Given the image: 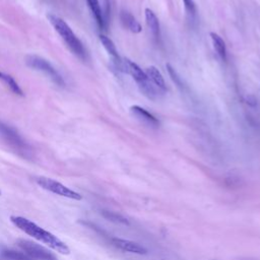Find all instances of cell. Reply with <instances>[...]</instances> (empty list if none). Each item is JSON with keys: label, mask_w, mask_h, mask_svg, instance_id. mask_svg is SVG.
I'll return each mask as SVG.
<instances>
[{"label": "cell", "mask_w": 260, "mask_h": 260, "mask_svg": "<svg viewBox=\"0 0 260 260\" xmlns=\"http://www.w3.org/2000/svg\"><path fill=\"white\" fill-rule=\"evenodd\" d=\"M10 220L17 229L22 231L24 234L47 245L49 248L53 249L54 251L63 255H68L70 253L69 247L64 242H62L59 238H57V236L53 235L49 231H46L45 229L41 228L37 223L32 222L31 220L25 217L16 216V215H11Z\"/></svg>", "instance_id": "cell-1"}, {"label": "cell", "mask_w": 260, "mask_h": 260, "mask_svg": "<svg viewBox=\"0 0 260 260\" xmlns=\"http://www.w3.org/2000/svg\"><path fill=\"white\" fill-rule=\"evenodd\" d=\"M48 18L56 31L60 35L62 40L66 43L67 47L70 49V51L76 55L78 58L85 60L86 59V51L80 40L76 37V35L73 32V30L70 28V26L60 17L50 14L48 15Z\"/></svg>", "instance_id": "cell-2"}, {"label": "cell", "mask_w": 260, "mask_h": 260, "mask_svg": "<svg viewBox=\"0 0 260 260\" xmlns=\"http://www.w3.org/2000/svg\"><path fill=\"white\" fill-rule=\"evenodd\" d=\"M36 182L43 189H45L49 192H52L56 195L70 198L73 200H80L82 198L81 195L79 193H77L76 191H73L72 189L66 187L65 185H63L60 182L55 181L53 179H50L47 177H39L36 179Z\"/></svg>", "instance_id": "cell-3"}, {"label": "cell", "mask_w": 260, "mask_h": 260, "mask_svg": "<svg viewBox=\"0 0 260 260\" xmlns=\"http://www.w3.org/2000/svg\"><path fill=\"white\" fill-rule=\"evenodd\" d=\"M26 64L36 70L46 73L57 85H60V86L64 85V80H63L62 76L52 66V64L50 62H48L46 59L39 57V56L30 55V56L26 57Z\"/></svg>", "instance_id": "cell-4"}, {"label": "cell", "mask_w": 260, "mask_h": 260, "mask_svg": "<svg viewBox=\"0 0 260 260\" xmlns=\"http://www.w3.org/2000/svg\"><path fill=\"white\" fill-rule=\"evenodd\" d=\"M18 247L32 260H57L56 257L46 248L27 240H19Z\"/></svg>", "instance_id": "cell-5"}, {"label": "cell", "mask_w": 260, "mask_h": 260, "mask_svg": "<svg viewBox=\"0 0 260 260\" xmlns=\"http://www.w3.org/2000/svg\"><path fill=\"white\" fill-rule=\"evenodd\" d=\"M112 244L117 249L124 252L138 254V255H144L147 253V249L144 246L131 240L121 239V238H112Z\"/></svg>", "instance_id": "cell-6"}, {"label": "cell", "mask_w": 260, "mask_h": 260, "mask_svg": "<svg viewBox=\"0 0 260 260\" xmlns=\"http://www.w3.org/2000/svg\"><path fill=\"white\" fill-rule=\"evenodd\" d=\"M122 71L130 74L138 85L143 83L147 79L145 72L136 63L132 62L129 59H124L122 61Z\"/></svg>", "instance_id": "cell-7"}, {"label": "cell", "mask_w": 260, "mask_h": 260, "mask_svg": "<svg viewBox=\"0 0 260 260\" xmlns=\"http://www.w3.org/2000/svg\"><path fill=\"white\" fill-rule=\"evenodd\" d=\"M130 112L137 120L149 127H157L159 125L158 120L153 115L139 106H132L130 108Z\"/></svg>", "instance_id": "cell-8"}, {"label": "cell", "mask_w": 260, "mask_h": 260, "mask_svg": "<svg viewBox=\"0 0 260 260\" xmlns=\"http://www.w3.org/2000/svg\"><path fill=\"white\" fill-rule=\"evenodd\" d=\"M100 41L102 43V45L104 46V48L106 49V51L110 54V56L113 59V62L115 64V67L117 69H119L120 71H122V60L118 54V51L116 49L115 44L113 43V41L111 39H109L108 37L101 35L100 36Z\"/></svg>", "instance_id": "cell-9"}, {"label": "cell", "mask_w": 260, "mask_h": 260, "mask_svg": "<svg viewBox=\"0 0 260 260\" xmlns=\"http://www.w3.org/2000/svg\"><path fill=\"white\" fill-rule=\"evenodd\" d=\"M0 133L7 141H9V143L15 145L16 147L24 146V142L19 136V134L13 128L2 122H0Z\"/></svg>", "instance_id": "cell-10"}, {"label": "cell", "mask_w": 260, "mask_h": 260, "mask_svg": "<svg viewBox=\"0 0 260 260\" xmlns=\"http://www.w3.org/2000/svg\"><path fill=\"white\" fill-rule=\"evenodd\" d=\"M145 74L147 76V78L157 87L159 88L161 91H166L167 87H166V83H165V79L161 75V73L158 71V69L154 66H149L146 68L145 70Z\"/></svg>", "instance_id": "cell-11"}, {"label": "cell", "mask_w": 260, "mask_h": 260, "mask_svg": "<svg viewBox=\"0 0 260 260\" xmlns=\"http://www.w3.org/2000/svg\"><path fill=\"white\" fill-rule=\"evenodd\" d=\"M120 19L121 22L123 23V25L129 29L130 31L134 32V34H138L141 31V25L140 23L136 20V18L129 13L128 11H121L120 13Z\"/></svg>", "instance_id": "cell-12"}, {"label": "cell", "mask_w": 260, "mask_h": 260, "mask_svg": "<svg viewBox=\"0 0 260 260\" xmlns=\"http://www.w3.org/2000/svg\"><path fill=\"white\" fill-rule=\"evenodd\" d=\"M145 20H146V24H147L148 28L150 29L152 36L154 38H158L159 31H160L159 21H158V18L156 17V15L154 14V12L149 8L145 9Z\"/></svg>", "instance_id": "cell-13"}, {"label": "cell", "mask_w": 260, "mask_h": 260, "mask_svg": "<svg viewBox=\"0 0 260 260\" xmlns=\"http://www.w3.org/2000/svg\"><path fill=\"white\" fill-rule=\"evenodd\" d=\"M0 254L6 260H32L23 251H15L12 249L2 248L0 250Z\"/></svg>", "instance_id": "cell-14"}, {"label": "cell", "mask_w": 260, "mask_h": 260, "mask_svg": "<svg viewBox=\"0 0 260 260\" xmlns=\"http://www.w3.org/2000/svg\"><path fill=\"white\" fill-rule=\"evenodd\" d=\"M210 37L212 40V44L214 47V50L216 51L217 55L222 61L226 60V48L223 40L215 32H210Z\"/></svg>", "instance_id": "cell-15"}, {"label": "cell", "mask_w": 260, "mask_h": 260, "mask_svg": "<svg viewBox=\"0 0 260 260\" xmlns=\"http://www.w3.org/2000/svg\"><path fill=\"white\" fill-rule=\"evenodd\" d=\"M94 18H95V21L98 23V25L101 27V28H104L105 27V18H104V15H103V12H102V9H101V6L99 4V1L98 0H86Z\"/></svg>", "instance_id": "cell-16"}, {"label": "cell", "mask_w": 260, "mask_h": 260, "mask_svg": "<svg viewBox=\"0 0 260 260\" xmlns=\"http://www.w3.org/2000/svg\"><path fill=\"white\" fill-rule=\"evenodd\" d=\"M0 79L15 93V94H19V95H23V92L21 90V88L19 87L18 83L13 79V77H11L8 74L2 73L0 71Z\"/></svg>", "instance_id": "cell-17"}, {"label": "cell", "mask_w": 260, "mask_h": 260, "mask_svg": "<svg viewBox=\"0 0 260 260\" xmlns=\"http://www.w3.org/2000/svg\"><path fill=\"white\" fill-rule=\"evenodd\" d=\"M103 214H104V216L107 217L109 220L115 221V222H117V223H124V224H127V223H128L127 219H126L124 216H122V215H120V214H118V213H116V212L106 211V212H104Z\"/></svg>", "instance_id": "cell-18"}, {"label": "cell", "mask_w": 260, "mask_h": 260, "mask_svg": "<svg viewBox=\"0 0 260 260\" xmlns=\"http://www.w3.org/2000/svg\"><path fill=\"white\" fill-rule=\"evenodd\" d=\"M183 1H184L185 8L188 11V13L193 15L195 13V5H194L193 0H183Z\"/></svg>", "instance_id": "cell-19"}, {"label": "cell", "mask_w": 260, "mask_h": 260, "mask_svg": "<svg viewBox=\"0 0 260 260\" xmlns=\"http://www.w3.org/2000/svg\"><path fill=\"white\" fill-rule=\"evenodd\" d=\"M0 195H1V191H0Z\"/></svg>", "instance_id": "cell-20"}]
</instances>
